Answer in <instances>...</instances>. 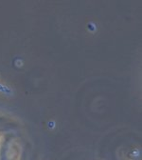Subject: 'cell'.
<instances>
[{"label": "cell", "mask_w": 142, "mask_h": 160, "mask_svg": "<svg viewBox=\"0 0 142 160\" xmlns=\"http://www.w3.org/2000/svg\"><path fill=\"white\" fill-rule=\"evenodd\" d=\"M3 141H4V136L1 132H0V150H1V146H2Z\"/></svg>", "instance_id": "cell-1"}]
</instances>
